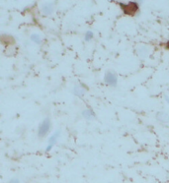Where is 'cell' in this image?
<instances>
[{
	"label": "cell",
	"mask_w": 169,
	"mask_h": 183,
	"mask_svg": "<svg viewBox=\"0 0 169 183\" xmlns=\"http://www.w3.org/2000/svg\"><path fill=\"white\" fill-rule=\"evenodd\" d=\"M118 5L120 6L123 13L129 16H135L139 10V5L136 1H129L127 3L118 2Z\"/></svg>",
	"instance_id": "obj_1"
},
{
	"label": "cell",
	"mask_w": 169,
	"mask_h": 183,
	"mask_svg": "<svg viewBox=\"0 0 169 183\" xmlns=\"http://www.w3.org/2000/svg\"><path fill=\"white\" fill-rule=\"evenodd\" d=\"M51 127V119L48 117H45L38 127V137L41 138V139L45 138L48 135V133L50 132Z\"/></svg>",
	"instance_id": "obj_2"
},
{
	"label": "cell",
	"mask_w": 169,
	"mask_h": 183,
	"mask_svg": "<svg viewBox=\"0 0 169 183\" xmlns=\"http://www.w3.org/2000/svg\"><path fill=\"white\" fill-rule=\"evenodd\" d=\"M104 82L110 87H116L118 85V75L112 70H108L104 75Z\"/></svg>",
	"instance_id": "obj_3"
},
{
	"label": "cell",
	"mask_w": 169,
	"mask_h": 183,
	"mask_svg": "<svg viewBox=\"0 0 169 183\" xmlns=\"http://www.w3.org/2000/svg\"><path fill=\"white\" fill-rule=\"evenodd\" d=\"M87 91H88V87L86 85H84L83 83H79V84L74 86V88L72 90V94L75 96V97L82 98L85 96Z\"/></svg>",
	"instance_id": "obj_4"
},
{
	"label": "cell",
	"mask_w": 169,
	"mask_h": 183,
	"mask_svg": "<svg viewBox=\"0 0 169 183\" xmlns=\"http://www.w3.org/2000/svg\"><path fill=\"white\" fill-rule=\"evenodd\" d=\"M54 2H45L43 5H42V12L43 14L45 16H50L54 13Z\"/></svg>",
	"instance_id": "obj_5"
},
{
	"label": "cell",
	"mask_w": 169,
	"mask_h": 183,
	"mask_svg": "<svg viewBox=\"0 0 169 183\" xmlns=\"http://www.w3.org/2000/svg\"><path fill=\"white\" fill-rule=\"evenodd\" d=\"M81 115H82V117L84 118L85 120H93L94 118L96 117V114L95 112H94L93 110H91V108H86V110H84L82 111V113H81Z\"/></svg>",
	"instance_id": "obj_6"
},
{
	"label": "cell",
	"mask_w": 169,
	"mask_h": 183,
	"mask_svg": "<svg viewBox=\"0 0 169 183\" xmlns=\"http://www.w3.org/2000/svg\"><path fill=\"white\" fill-rule=\"evenodd\" d=\"M61 135V130L60 129H57V131H54V134L48 138V145H51V146H54L56 143L57 142L58 138L60 137Z\"/></svg>",
	"instance_id": "obj_7"
},
{
	"label": "cell",
	"mask_w": 169,
	"mask_h": 183,
	"mask_svg": "<svg viewBox=\"0 0 169 183\" xmlns=\"http://www.w3.org/2000/svg\"><path fill=\"white\" fill-rule=\"evenodd\" d=\"M155 117H156V120L160 122V123H168L169 122V115L166 112L159 111L156 113V116Z\"/></svg>",
	"instance_id": "obj_8"
},
{
	"label": "cell",
	"mask_w": 169,
	"mask_h": 183,
	"mask_svg": "<svg viewBox=\"0 0 169 183\" xmlns=\"http://www.w3.org/2000/svg\"><path fill=\"white\" fill-rule=\"evenodd\" d=\"M30 38H31V40L33 41V43H35L36 44H40V43H42V41H43V38H42V37L39 34L31 35Z\"/></svg>",
	"instance_id": "obj_9"
},
{
	"label": "cell",
	"mask_w": 169,
	"mask_h": 183,
	"mask_svg": "<svg viewBox=\"0 0 169 183\" xmlns=\"http://www.w3.org/2000/svg\"><path fill=\"white\" fill-rule=\"evenodd\" d=\"M94 38V33L92 31H87L85 35H84V40L87 41V43H89Z\"/></svg>",
	"instance_id": "obj_10"
},
{
	"label": "cell",
	"mask_w": 169,
	"mask_h": 183,
	"mask_svg": "<svg viewBox=\"0 0 169 183\" xmlns=\"http://www.w3.org/2000/svg\"><path fill=\"white\" fill-rule=\"evenodd\" d=\"M138 53H139V56L142 57V58H144V57L147 55V51H145L144 47H142L141 50H138Z\"/></svg>",
	"instance_id": "obj_11"
},
{
	"label": "cell",
	"mask_w": 169,
	"mask_h": 183,
	"mask_svg": "<svg viewBox=\"0 0 169 183\" xmlns=\"http://www.w3.org/2000/svg\"><path fill=\"white\" fill-rule=\"evenodd\" d=\"M8 183H20V181H19V179L18 178H12L9 180Z\"/></svg>",
	"instance_id": "obj_12"
},
{
	"label": "cell",
	"mask_w": 169,
	"mask_h": 183,
	"mask_svg": "<svg viewBox=\"0 0 169 183\" xmlns=\"http://www.w3.org/2000/svg\"><path fill=\"white\" fill-rule=\"evenodd\" d=\"M164 99H165V101L168 102V104H169V97H168V96H165V97H164Z\"/></svg>",
	"instance_id": "obj_13"
},
{
	"label": "cell",
	"mask_w": 169,
	"mask_h": 183,
	"mask_svg": "<svg viewBox=\"0 0 169 183\" xmlns=\"http://www.w3.org/2000/svg\"><path fill=\"white\" fill-rule=\"evenodd\" d=\"M165 47H166V49H168V50H169V40H168L167 43H166V44H165Z\"/></svg>",
	"instance_id": "obj_14"
}]
</instances>
